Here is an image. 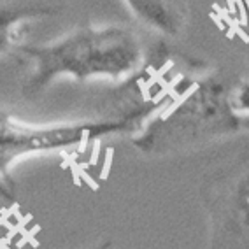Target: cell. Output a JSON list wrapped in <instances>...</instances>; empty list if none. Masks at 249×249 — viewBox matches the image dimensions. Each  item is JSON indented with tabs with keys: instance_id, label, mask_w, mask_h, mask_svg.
I'll return each instance as SVG.
<instances>
[{
	"instance_id": "6da1fadb",
	"label": "cell",
	"mask_w": 249,
	"mask_h": 249,
	"mask_svg": "<svg viewBox=\"0 0 249 249\" xmlns=\"http://www.w3.org/2000/svg\"><path fill=\"white\" fill-rule=\"evenodd\" d=\"M23 93L37 97L60 79L123 83L147 58L142 39L124 25H86L44 44H23Z\"/></svg>"
},
{
	"instance_id": "7a4b0ae2",
	"label": "cell",
	"mask_w": 249,
	"mask_h": 249,
	"mask_svg": "<svg viewBox=\"0 0 249 249\" xmlns=\"http://www.w3.org/2000/svg\"><path fill=\"white\" fill-rule=\"evenodd\" d=\"M230 95L231 86L218 74H184L132 144L144 156H167L242 134Z\"/></svg>"
},
{
	"instance_id": "3957f363",
	"label": "cell",
	"mask_w": 249,
	"mask_h": 249,
	"mask_svg": "<svg viewBox=\"0 0 249 249\" xmlns=\"http://www.w3.org/2000/svg\"><path fill=\"white\" fill-rule=\"evenodd\" d=\"M142 124L134 116L116 112L62 123H28L0 109V198L13 202L16 195L13 170L25 158L85 149L107 137H132Z\"/></svg>"
},
{
	"instance_id": "277c9868",
	"label": "cell",
	"mask_w": 249,
	"mask_h": 249,
	"mask_svg": "<svg viewBox=\"0 0 249 249\" xmlns=\"http://www.w3.org/2000/svg\"><path fill=\"white\" fill-rule=\"evenodd\" d=\"M198 196L207 249H249V153L205 174Z\"/></svg>"
},
{
	"instance_id": "5b68a950",
	"label": "cell",
	"mask_w": 249,
	"mask_h": 249,
	"mask_svg": "<svg viewBox=\"0 0 249 249\" xmlns=\"http://www.w3.org/2000/svg\"><path fill=\"white\" fill-rule=\"evenodd\" d=\"M123 4L142 27L163 37H178L186 27L184 0H123Z\"/></svg>"
},
{
	"instance_id": "8992f818",
	"label": "cell",
	"mask_w": 249,
	"mask_h": 249,
	"mask_svg": "<svg viewBox=\"0 0 249 249\" xmlns=\"http://www.w3.org/2000/svg\"><path fill=\"white\" fill-rule=\"evenodd\" d=\"M53 14V9L44 4H9L0 2V56L18 51L23 46L30 25Z\"/></svg>"
},
{
	"instance_id": "52a82bcc",
	"label": "cell",
	"mask_w": 249,
	"mask_h": 249,
	"mask_svg": "<svg viewBox=\"0 0 249 249\" xmlns=\"http://www.w3.org/2000/svg\"><path fill=\"white\" fill-rule=\"evenodd\" d=\"M231 106L240 120L249 118V76L231 86Z\"/></svg>"
},
{
	"instance_id": "ba28073f",
	"label": "cell",
	"mask_w": 249,
	"mask_h": 249,
	"mask_svg": "<svg viewBox=\"0 0 249 249\" xmlns=\"http://www.w3.org/2000/svg\"><path fill=\"white\" fill-rule=\"evenodd\" d=\"M230 11L237 16L240 28L249 32V0H225Z\"/></svg>"
},
{
	"instance_id": "9c48e42d",
	"label": "cell",
	"mask_w": 249,
	"mask_h": 249,
	"mask_svg": "<svg viewBox=\"0 0 249 249\" xmlns=\"http://www.w3.org/2000/svg\"><path fill=\"white\" fill-rule=\"evenodd\" d=\"M89 249H112V242L111 240H102V242H98V244H95L93 248Z\"/></svg>"
},
{
	"instance_id": "30bf717a",
	"label": "cell",
	"mask_w": 249,
	"mask_h": 249,
	"mask_svg": "<svg viewBox=\"0 0 249 249\" xmlns=\"http://www.w3.org/2000/svg\"><path fill=\"white\" fill-rule=\"evenodd\" d=\"M240 130H242V134L249 135V118H246V120H240Z\"/></svg>"
}]
</instances>
